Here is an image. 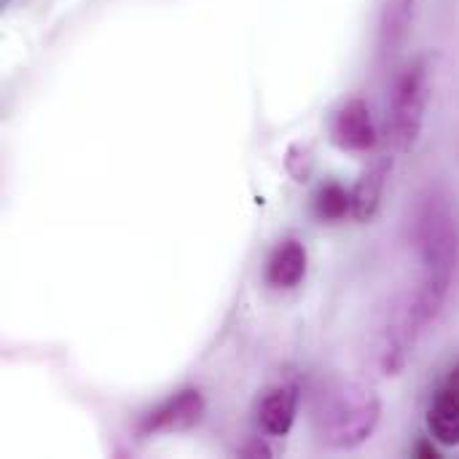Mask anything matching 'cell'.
I'll list each match as a JSON object with an SVG mask.
<instances>
[{
  "mask_svg": "<svg viewBox=\"0 0 459 459\" xmlns=\"http://www.w3.org/2000/svg\"><path fill=\"white\" fill-rule=\"evenodd\" d=\"M414 239L422 258V280L409 299V309L414 320L425 328L441 312L457 269L459 229L446 196L430 194L422 202L414 221Z\"/></svg>",
  "mask_w": 459,
  "mask_h": 459,
  "instance_id": "6da1fadb",
  "label": "cell"
},
{
  "mask_svg": "<svg viewBox=\"0 0 459 459\" xmlns=\"http://www.w3.org/2000/svg\"><path fill=\"white\" fill-rule=\"evenodd\" d=\"M382 420V401L377 390L355 379L325 382L312 406V428L328 449H355L366 444Z\"/></svg>",
  "mask_w": 459,
  "mask_h": 459,
  "instance_id": "7a4b0ae2",
  "label": "cell"
},
{
  "mask_svg": "<svg viewBox=\"0 0 459 459\" xmlns=\"http://www.w3.org/2000/svg\"><path fill=\"white\" fill-rule=\"evenodd\" d=\"M430 97V67L425 56L411 59L393 81L390 89V137L401 153H409L422 132L425 108Z\"/></svg>",
  "mask_w": 459,
  "mask_h": 459,
  "instance_id": "3957f363",
  "label": "cell"
},
{
  "mask_svg": "<svg viewBox=\"0 0 459 459\" xmlns=\"http://www.w3.org/2000/svg\"><path fill=\"white\" fill-rule=\"evenodd\" d=\"M331 134L339 148L355 151V153H368L377 145V126H374L368 105L360 97L347 100L339 108V113L333 116Z\"/></svg>",
  "mask_w": 459,
  "mask_h": 459,
  "instance_id": "277c9868",
  "label": "cell"
},
{
  "mask_svg": "<svg viewBox=\"0 0 459 459\" xmlns=\"http://www.w3.org/2000/svg\"><path fill=\"white\" fill-rule=\"evenodd\" d=\"M202 417H204V398L196 390H183L167 403H161L153 414H148V420L143 422V433L153 436V433L191 430L194 425H199Z\"/></svg>",
  "mask_w": 459,
  "mask_h": 459,
  "instance_id": "5b68a950",
  "label": "cell"
},
{
  "mask_svg": "<svg viewBox=\"0 0 459 459\" xmlns=\"http://www.w3.org/2000/svg\"><path fill=\"white\" fill-rule=\"evenodd\" d=\"M390 169H393V159L390 156H382V159H377L360 175V180L350 191L352 194V218L355 221L366 223V221H371L377 215V210L382 204V194H385L387 178H390Z\"/></svg>",
  "mask_w": 459,
  "mask_h": 459,
  "instance_id": "8992f818",
  "label": "cell"
},
{
  "mask_svg": "<svg viewBox=\"0 0 459 459\" xmlns=\"http://www.w3.org/2000/svg\"><path fill=\"white\" fill-rule=\"evenodd\" d=\"M307 250L301 242L296 239H285L282 245L274 247V253L269 255V264H266V282L272 288H280V290H288V288H296L304 274H307Z\"/></svg>",
  "mask_w": 459,
  "mask_h": 459,
  "instance_id": "52a82bcc",
  "label": "cell"
},
{
  "mask_svg": "<svg viewBox=\"0 0 459 459\" xmlns=\"http://www.w3.org/2000/svg\"><path fill=\"white\" fill-rule=\"evenodd\" d=\"M299 414V395L293 387H277L272 393H266V398L261 401L258 409V425L266 436L282 438L290 433L293 422Z\"/></svg>",
  "mask_w": 459,
  "mask_h": 459,
  "instance_id": "ba28073f",
  "label": "cell"
},
{
  "mask_svg": "<svg viewBox=\"0 0 459 459\" xmlns=\"http://www.w3.org/2000/svg\"><path fill=\"white\" fill-rule=\"evenodd\" d=\"M428 430L430 438L441 446H457L459 444V387H444L430 411H428Z\"/></svg>",
  "mask_w": 459,
  "mask_h": 459,
  "instance_id": "9c48e42d",
  "label": "cell"
},
{
  "mask_svg": "<svg viewBox=\"0 0 459 459\" xmlns=\"http://www.w3.org/2000/svg\"><path fill=\"white\" fill-rule=\"evenodd\" d=\"M414 19V0H385L379 13V48L382 54H395L409 35Z\"/></svg>",
  "mask_w": 459,
  "mask_h": 459,
  "instance_id": "30bf717a",
  "label": "cell"
},
{
  "mask_svg": "<svg viewBox=\"0 0 459 459\" xmlns=\"http://www.w3.org/2000/svg\"><path fill=\"white\" fill-rule=\"evenodd\" d=\"M315 212L323 223H339L347 215H352V194L339 183H328L320 188L315 199Z\"/></svg>",
  "mask_w": 459,
  "mask_h": 459,
  "instance_id": "8fae6325",
  "label": "cell"
},
{
  "mask_svg": "<svg viewBox=\"0 0 459 459\" xmlns=\"http://www.w3.org/2000/svg\"><path fill=\"white\" fill-rule=\"evenodd\" d=\"M242 455H245V457H269V449H266L264 444H258V441H255L253 446L242 449Z\"/></svg>",
  "mask_w": 459,
  "mask_h": 459,
  "instance_id": "7c38bea8",
  "label": "cell"
},
{
  "mask_svg": "<svg viewBox=\"0 0 459 459\" xmlns=\"http://www.w3.org/2000/svg\"><path fill=\"white\" fill-rule=\"evenodd\" d=\"M417 452H420V457H438V452H436L430 444H420V446H417Z\"/></svg>",
  "mask_w": 459,
  "mask_h": 459,
  "instance_id": "4fadbf2b",
  "label": "cell"
}]
</instances>
